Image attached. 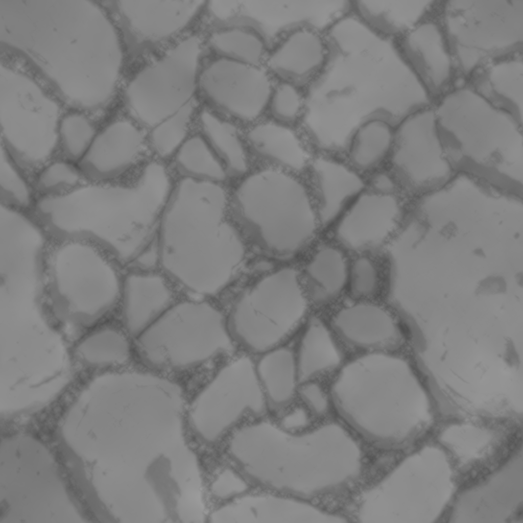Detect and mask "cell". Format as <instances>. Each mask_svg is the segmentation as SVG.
Segmentation results:
<instances>
[{"label": "cell", "instance_id": "obj_45", "mask_svg": "<svg viewBox=\"0 0 523 523\" xmlns=\"http://www.w3.org/2000/svg\"><path fill=\"white\" fill-rule=\"evenodd\" d=\"M308 422V417L305 411L298 408L283 417L280 427L290 432L306 426Z\"/></svg>", "mask_w": 523, "mask_h": 523}, {"label": "cell", "instance_id": "obj_2", "mask_svg": "<svg viewBox=\"0 0 523 523\" xmlns=\"http://www.w3.org/2000/svg\"><path fill=\"white\" fill-rule=\"evenodd\" d=\"M219 185L183 178L171 191L159 225V260L191 291L213 295L231 280L244 256L236 230L224 221Z\"/></svg>", "mask_w": 523, "mask_h": 523}, {"label": "cell", "instance_id": "obj_44", "mask_svg": "<svg viewBox=\"0 0 523 523\" xmlns=\"http://www.w3.org/2000/svg\"><path fill=\"white\" fill-rule=\"evenodd\" d=\"M299 394L305 405L315 414H322L326 410V398L317 384L314 383L304 384L299 390Z\"/></svg>", "mask_w": 523, "mask_h": 523}, {"label": "cell", "instance_id": "obj_14", "mask_svg": "<svg viewBox=\"0 0 523 523\" xmlns=\"http://www.w3.org/2000/svg\"><path fill=\"white\" fill-rule=\"evenodd\" d=\"M266 398L255 367L247 357L223 367L194 400L192 419L201 437L218 440L246 412L264 413Z\"/></svg>", "mask_w": 523, "mask_h": 523}, {"label": "cell", "instance_id": "obj_29", "mask_svg": "<svg viewBox=\"0 0 523 523\" xmlns=\"http://www.w3.org/2000/svg\"><path fill=\"white\" fill-rule=\"evenodd\" d=\"M392 124L381 118L360 124L351 135L349 156L352 164L361 170L375 168L390 154L394 132Z\"/></svg>", "mask_w": 523, "mask_h": 523}, {"label": "cell", "instance_id": "obj_9", "mask_svg": "<svg viewBox=\"0 0 523 523\" xmlns=\"http://www.w3.org/2000/svg\"><path fill=\"white\" fill-rule=\"evenodd\" d=\"M136 346L148 363L159 368L192 366L231 345V335L224 317L206 302L183 301L173 305L138 336Z\"/></svg>", "mask_w": 523, "mask_h": 523}, {"label": "cell", "instance_id": "obj_12", "mask_svg": "<svg viewBox=\"0 0 523 523\" xmlns=\"http://www.w3.org/2000/svg\"><path fill=\"white\" fill-rule=\"evenodd\" d=\"M44 239L18 211L0 217V302L5 312L37 311L43 296Z\"/></svg>", "mask_w": 523, "mask_h": 523}, {"label": "cell", "instance_id": "obj_7", "mask_svg": "<svg viewBox=\"0 0 523 523\" xmlns=\"http://www.w3.org/2000/svg\"><path fill=\"white\" fill-rule=\"evenodd\" d=\"M442 13L456 68L464 76L522 51L523 0L448 1Z\"/></svg>", "mask_w": 523, "mask_h": 523}, {"label": "cell", "instance_id": "obj_42", "mask_svg": "<svg viewBox=\"0 0 523 523\" xmlns=\"http://www.w3.org/2000/svg\"><path fill=\"white\" fill-rule=\"evenodd\" d=\"M351 292L356 296H367L373 294L377 284L375 267L368 259L362 257L351 266L349 276Z\"/></svg>", "mask_w": 523, "mask_h": 523}, {"label": "cell", "instance_id": "obj_19", "mask_svg": "<svg viewBox=\"0 0 523 523\" xmlns=\"http://www.w3.org/2000/svg\"><path fill=\"white\" fill-rule=\"evenodd\" d=\"M305 501L276 495H247L217 509L210 520L216 523L324 522L336 519Z\"/></svg>", "mask_w": 523, "mask_h": 523}, {"label": "cell", "instance_id": "obj_46", "mask_svg": "<svg viewBox=\"0 0 523 523\" xmlns=\"http://www.w3.org/2000/svg\"><path fill=\"white\" fill-rule=\"evenodd\" d=\"M372 184L374 192L383 195H392L394 189V182L391 178L385 174H379L373 179Z\"/></svg>", "mask_w": 523, "mask_h": 523}, {"label": "cell", "instance_id": "obj_43", "mask_svg": "<svg viewBox=\"0 0 523 523\" xmlns=\"http://www.w3.org/2000/svg\"><path fill=\"white\" fill-rule=\"evenodd\" d=\"M248 488L243 478L234 470L227 468L214 480L211 490L217 498L227 500L244 494Z\"/></svg>", "mask_w": 523, "mask_h": 523}, {"label": "cell", "instance_id": "obj_17", "mask_svg": "<svg viewBox=\"0 0 523 523\" xmlns=\"http://www.w3.org/2000/svg\"><path fill=\"white\" fill-rule=\"evenodd\" d=\"M397 42L407 62L433 98L442 93L456 68L441 23L427 19Z\"/></svg>", "mask_w": 523, "mask_h": 523}, {"label": "cell", "instance_id": "obj_22", "mask_svg": "<svg viewBox=\"0 0 523 523\" xmlns=\"http://www.w3.org/2000/svg\"><path fill=\"white\" fill-rule=\"evenodd\" d=\"M327 56L325 35L303 27L290 34L271 53L267 62L279 76L313 83L323 69Z\"/></svg>", "mask_w": 523, "mask_h": 523}, {"label": "cell", "instance_id": "obj_6", "mask_svg": "<svg viewBox=\"0 0 523 523\" xmlns=\"http://www.w3.org/2000/svg\"><path fill=\"white\" fill-rule=\"evenodd\" d=\"M233 208L263 247L292 253L312 236L316 218L307 193L297 181L266 170L247 178L237 187Z\"/></svg>", "mask_w": 523, "mask_h": 523}, {"label": "cell", "instance_id": "obj_1", "mask_svg": "<svg viewBox=\"0 0 523 523\" xmlns=\"http://www.w3.org/2000/svg\"><path fill=\"white\" fill-rule=\"evenodd\" d=\"M325 36L327 59L306 113L315 130L328 120H348L356 128L374 118L397 125L434 106L397 41L375 33L353 12Z\"/></svg>", "mask_w": 523, "mask_h": 523}, {"label": "cell", "instance_id": "obj_39", "mask_svg": "<svg viewBox=\"0 0 523 523\" xmlns=\"http://www.w3.org/2000/svg\"><path fill=\"white\" fill-rule=\"evenodd\" d=\"M81 172L79 169L70 162L54 161L41 171L37 179V187L43 196L65 194L78 187Z\"/></svg>", "mask_w": 523, "mask_h": 523}, {"label": "cell", "instance_id": "obj_15", "mask_svg": "<svg viewBox=\"0 0 523 523\" xmlns=\"http://www.w3.org/2000/svg\"><path fill=\"white\" fill-rule=\"evenodd\" d=\"M61 118L58 108L50 103L5 102L0 112L2 146L20 168L42 165L59 145Z\"/></svg>", "mask_w": 523, "mask_h": 523}, {"label": "cell", "instance_id": "obj_10", "mask_svg": "<svg viewBox=\"0 0 523 523\" xmlns=\"http://www.w3.org/2000/svg\"><path fill=\"white\" fill-rule=\"evenodd\" d=\"M306 301L295 271L277 270L237 298L227 324L231 335L255 352L278 344L302 318Z\"/></svg>", "mask_w": 523, "mask_h": 523}, {"label": "cell", "instance_id": "obj_23", "mask_svg": "<svg viewBox=\"0 0 523 523\" xmlns=\"http://www.w3.org/2000/svg\"><path fill=\"white\" fill-rule=\"evenodd\" d=\"M124 321L129 332L138 336L173 304V294L165 279L150 273H132L122 283Z\"/></svg>", "mask_w": 523, "mask_h": 523}, {"label": "cell", "instance_id": "obj_26", "mask_svg": "<svg viewBox=\"0 0 523 523\" xmlns=\"http://www.w3.org/2000/svg\"><path fill=\"white\" fill-rule=\"evenodd\" d=\"M320 217L329 223L343 213L365 192L362 178L344 164L328 158L313 164Z\"/></svg>", "mask_w": 523, "mask_h": 523}, {"label": "cell", "instance_id": "obj_18", "mask_svg": "<svg viewBox=\"0 0 523 523\" xmlns=\"http://www.w3.org/2000/svg\"><path fill=\"white\" fill-rule=\"evenodd\" d=\"M398 203L392 195L364 192L343 212L337 234L346 246L374 248L388 236L395 224Z\"/></svg>", "mask_w": 523, "mask_h": 523}, {"label": "cell", "instance_id": "obj_8", "mask_svg": "<svg viewBox=\"0 0 523 523\" xmlns=\"http://www.w3.org/2000/svg\"><path fill=\"white\" fill-rule=\"evenodd\" d=\"M49 286L62 317L89 323L106 315L121 296L122 283L114 267L93 245L69 240L53 251Z\"/></svg>", "mask_w": 523, "mask_h": 523}, {"label": "cell", "instance_id": "obj_21", "mask_svg": "<svg viewBox=\"0 0 523 523\" xmlns=\"http://www.w3.org/2000/svg\"><path fill=\"white\" fill-rule=\"evenodd\" d=\"M196 0L118 2L120 11L140 38L157 41L171 37L191 21L203 5Z\"/></svg>", "mask_w": 523, "mask_h": 523}, {"label": "cell", "instance_id": "obj_5", "mask_svg": "<svg viewBox=\"0 0 523 523\" xmlns=\"http://www.w3.org/2000/svg\"><path fill=\"white\" fill-rule=\"evenodd\" d=\"M340 414L360 434L379 444L400 443L396 426L416 401L418 392L406 364L384 354H370L343 368L332 387Z\"/></svg>", "mask_w": 523, "mask_h": 523}, {"label": "cell", "instance_id": "obj_11", "mask_svg": "<svg viewBox=\"0 0 523 523\" xmlns=\"http://www.w3.org/2000/svg\"><path fill=\"white\" fill-rule=\"evenodd\" d=\"M200 52L199 39L189 36L136 74L125 97L137 121L152 129L180 113L193 111Z\"/></svg>", "mask_w": 523, "mask_h": 523}, {"label": "cell", "instance_id": "obj_37", "mask_svg": "<svg viewBox=\"0 0 523 523\" xmlns=\"http://www.w3.org/2000/svg\"><path fill=\"white\" fill-rule=\"evenodd\" d=\"M97 133L93 124L85 116L79 113H69L60 119L59 144L68 160L79 162L89 149Z\"/></svg>", "mask_w": 523, "mask_h": 523}, {"label": "cell", "instance_id": "obj_36", "mask_svg": "<svg viewBox=\"0 0 523 523\" xmlns=\"http://www.w3.org/2000/svg\"><path fill=\"white\" fill-rule=\"evenodd\" d=\"M210 44L220 58L248 64L260 65L266 46L263 38L251 29L227 28L213 33Z\"/></svg>", "mask_w": 523, "mask_h": 523}, {"label": "cell", "instance_id": "obj_13", "mask_svg": "<svg viewBox=\"0 0 523 523\" xmlns=\"http://www.w3.org/2000/svg\"><path fill=\"white\" fill-rule=\"evenodd\" d=\"M390 153L396 180L413 200L433 192L456 175L446 158L439 135L434 106L401 121Z\"/></svg>", "mask_w": 523, "mask_h": 523}, {"label": "cell", "instance_id": "obj_47", "mask_svg": "<svg viewBox=\"0 0 523 523\" xmlns=\"http://www.w3.org/2000/svg\"><path fill=\"white\" fill-rule=\"evenodd\" d=\"M451 511L452 510L450 508H448L447 509H446V510L443 513L442 515L441 516L440 520L439 521L443 522H447L450 517V515L451 513Z\"/></svg>", "mask_w": 523, "mask_h": 523}, {"label": "cell", "instance_id": "obj_38", "mask_svg": "<svg viewBox=\"0 0 523 523\" xmlns=\"http://www.w3.org/2000/svg\"><path fill=\"white\" fill-rule=\"evenodd\" d=\"M17 165L1 146L0 151V198L1 204L14 208H25L32 201L30 188L17 169Z\"/></svg>", "mask_w": 523, "mask_h": 523}, {"label": "cell", "instance_id": "obj_30", "mask_svg": "<svg viewBox=\"0 0 523 523\" xmlns=\"http://www.w3.org/2000/svg\"><path fill=\"white\" fill-rule=\"evenodd\" d=\"M248 139L254 150L269 160L294 170L304 165V154L297 138L284 127L258 125L249 132Z\"/></svg>", "mask_w": 523, "mask_h": 523}, {"label": "cell", "instance_id": "obj_33", "mask_svg": "<svg viewBox=\"0 0 523 523\" xmlns=\"http://www.w3.org/2000/svg\"><path fill=\"white\" fill-rule=\"evenodd\" d=\"M130 346L124 335L111 327H103L86 336L76 348L78 359L93 367L121 365L130 356Z\"/></svg>", "mask_w": 523, "mask_h": 523}, {"label": "cell", "instance_id": "obj_24", "mask_svg": "<svg viewBox=\"0 0 523 523\" xmlns=\"http://www.w3.org/2000/svg\"><path fill=\"white\" fill-rule=\"evenodd\" d=\"M436 1L426 0H352L353 13L377 34L398 40L427 16Z\"/></svg>", "mask_w": 523, "mask_h": 523}, {"label": "cell", "instance_id": "obj_48", "mask_svg": "<svg viewBox=\"0 0 523 523\" xmlns=\"http://www.w3.org/2000/svg\"><path fill=\"white\" fill-rule=\"evenodd\" d=\"M489 472L490 471L489 469L486 468L482 469L481 471V473L483 474L484 476L488 474Z\"/></svg>", "mask_w": 523, "mask_h": 523}, {"label": "cell", "instance_id": "obj_4", "mask_svg": "<svg viewBox=\"0 0 523 523\" xmlns=\"http://www.w3.org/2000/svg\"><path fill=\"white\" fill-rule=\"evenodd\" d=\"M328 427L325 424L294 435L270 422H259L237 430L229 441V452L254 481L310 497L339 488L348 471L346 444L342 438L329 441Z\"/></svg>", "mask_w": 523, "mask_h": 523}, {"label": "cell", "instance_id": "obj_31", "mask_svg": "<svg viewBox=\"0 0 523 523\" xmlns=\"http://www.w3.org/2000/svg\"><path fill=\"white\" fill-rule=\"evenodd\" d=\"M340 360L338 350L325 327L317 320L308 325L296 358L298 379L305 382L315 374L332 367Z\"/></svg>", "mask_w": 523, "mask_h": 523}, {"label": "cell", "instance_id": "obj_35", "mask_svg": "<svg viewBox=\"0 0 523 523\" xmlns=\"http://www.w3.org/2000/svg\"><path fill=\"white\" fill-rule=\"evenodd\" d=\"M200 122L206 140L229 172L233 175L244 173L247 162L235 128L208 111L201 113Z\"/></svg>", "mask_w": 523, "mask_h": 523}, {"label": "cell", "instance_id": "obj_28", "mask_svg": "<svg viewBox=\"0 0 523 523\" xmlns=\"http://www.w3.org/2000/svg\"><path fill=\"white\" fill-rule=\"evenodd\" d=\"M259 360L255 370L266 399L279 407L292 398L298 381L296 358L286 348L270 349Z\"/></svg>", "mask_w": 523, "mask_h": 523}, {"label": "cell", "instance_id": "obj_3", "mask_svg": "<svg viewBox=\"0 0 523 523\" xmlns=\"http://www.w3.org/2000/svg\"><path fill=\"white\" fill-rule=\"evenodd\" d=\"M434 109L443 151L456 174L523 197V124L470 86L442 96Z\"/></svg>", "mask_w": 523, "mask_h": 523}, {"label": "cell", "instance_id": "obj_32", "mask_svg": "<svg viewBox=\"0 0 523 523\" xmlns=\"http://www.w3.org/2000/svg\"><path fill=\"white\" fill-rule=\"evenodd\" d=\"M306 276L311 295L318 302L339 295L348 278L342 255L331 248L321 249L315 255L307 266Z\"/></svg>", "mask_w": 523, "mask_h": 523}, {"label": "cell", "instance_id": "obj_20", "mask_svg": "<svg viewBox=\"0 0 523 523\" xmlns=\"http://www.w3.org/2000/svg\"><path fill=\"white\" fill-rule=\"evenodd\" d=\"M142 137L138 129L124 120L112 122L98 132L89 149L78 162L88 177L105 180L128 169L138 154Z\"/></svg>", "mask_w": 523, "mask_h": 523}, {"label": "cell", "instance_id": "obj_16", "mask_svg": "<svg viewBox=\"0 0 523 523\" xmlns=\"http://www.w3.org/2000/svg\"><path fill=\"white\" fill-rule=\"evenodd\" d=\"M198 86L219 110L239 118L258 116L268 105L273 86L260 65L219 58L199 78Z\"/></svg>", "mask_w": 523, "mask_h": 523}, {"label": "cell", "instance_id": "obj_27", "mask_svg": "<svg viewBox=\"0 0 523 523\" xmlns=\"http://www.w3.org/2000/svg\"><path fill=\"white\" fill-rule=\"evenodd\" d=\"M333 325L342 338L362 347L388 343L397 334L390 316L373 304H358L343 309L335 317Z\"/></svg>", "mask_w": 523, "mask_h": 523}, {"label": "cell", "instance_id": "obj_41", "mask_svg": "<svg viewBox=\"0 0 523 523\" xmlns=\"http://www.w3.org/2000/svg\"><path fill=\"white\" fill-rule=\"evenodd\" d=\"M303 95L293 83L284 82L273 87L268 105L274 116L282 121L295 119L304 106Z\"/></svg>", "mask_w": 523, "mask_h": 523}, {"label": "cell", "instance_id": "obj_34", "mask_svg": "<svg viewBox=\"0 0 523 523\" xmlns=\"http://www.w3.org/2000/svg\"><path fill=\"white\" fill-rule=\"evenodd\" d=\"M176 167L185 178L217 182L224 180L225 172L213 150L199 135L186 139L176 151Z\"/></svg>", "mask_w": 523, "mask_h": 523}, {"label": "cell", "instance_id": "obj_40", "mask_svg": "<svg viewBox=\"0 0 523 523\" xmlns=\"http://www.w3.org/2000/svg\"><path fill=\"white\" fill-rule=\"evenodd\" d=\"M193 111L180 113L152 129L151 141L160 155L167 157L176 152L186 139Z\"/></svg>", "mask_w": 523, "mask_h": 523}, {"label": "cell", "instance_id": "obj_25", "mask_svg": "<svg viewBox=\"0 0 523 523\" xmlns=\"http://www.w3.org/2000/svg\"><path fill=\"white\" fill-rule=\"evenodd\" d=\"M478 70L470 86L491 104L523 124L522 57L516 55L498 59Z\"/></svg>", "mask_w": 523, "mask_h": 523}]
</instances>
